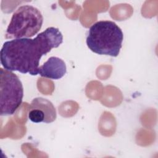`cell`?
I'll use <instances>...</instances> for the list:
<instances>
[{
  "instance_id": "cell-1",
  "label": "cell",
  "mask_w": 158,
  "mask_h": 158,
  "mask_svg": "<svg viewBox=\"0 0 158 158\" xmlns=\"http://www.w3.org/2000/svg\"><path fill=\"white\" fill-rule=\"evenodd\" d=\"M63 42L57 28L49 27L33 38H17L6 41L1 49V64L4 69L31 75L38 74L41 57Z\"/></svg>"
},
{
  "instance_id": "cell-2",
  "label": "cell",
  "mask_w": 158,
  "mask_h": 158,
  "mask_svg": "<svg viewBox=\"0 0 158 158\" xmlns=\"http://www.w3.org/2000/svg\"><path fill=\"white\" fill-rule=\"evenodd\" d=\"M123 40V32L115 22L101 20L89 28L86 43L94 53L117 57L122 48Z\"/></svg>"
},
{
  "instance_id": "cell-3",
  "label": "cell",
  "mask_w": 158,
  "mask_h": 158,
  "mask_svg": "<svg viewBox=\"0 0 158 158\" xmlns=\"http://www.w3.org/2000/svg\"><path fill=\"white\" fill-rule=\"evenodd\" d=\"M43 15L40 10L31 5L20 6L13 14L7 28V39L30 38L42 27Z\"/></svg>"
},
{
  "instance_id": "cell-4",
  "label": "cell",
  "mask_w": 158,
  "mask_h": 158,
  "mask_svg": "<svg viewBox=\"0 0 158 158\" xmlns=\"http://www.w3.org/2000/svg\"><path fill=\"white\" fill-rule=\"evenodd\" d=\"M0 115H12L22 104L23 97L22 83L17 75L11 71L1 68Z\"/></svg>"
},
{
  "instance_id": "cell-5",
  "label": "cell",
  "mask_w": 158,
  "mask_h": 158,
  "mask_svg": "<svg viewBox=\"0 0 158 158\" xmlns=\"http://www.w3.org/2000/svg\"><path fill=\"white\" fill-rule=\"evenodd\" d=\"M67 67L64 61L57 57H51L39 67L38 74L52 80H59L66 73Z\"/></svg>"
},
{
  "instance_id": "cell-6",
  "label": "cell",
  "mask_w": 158,
  "mask_h": 158,
  "mask_svg": "<svg viewBox=\"0 0 158 158\" xmlns=\"http://www.w3.org/2000/svg\"><path fill=\"white\" fill-rule=\"evenodd\" d=\"M29 108H37L43 110L45 115L44 123H49L53 122L57 117L56 110L54 105L47 99L41 97L33 99L29 106Z\"/></svg>"
},
{
  "instance_id": "cell-7",
  "label": "cell",
  "mask_w": 158,
  "mask_h": 158,
  "mask_svg": "<svg viewBox=\"0 0 158 158\" xmlns=\"http://www.w3.org/2000/svg\"><path fill=\"white\" fill-rule=\"evenodd\" d=\"M28 118L33 123L44 122L45 115L43 110L37 108H29Z\"/></svg>"
}]
</instances>
